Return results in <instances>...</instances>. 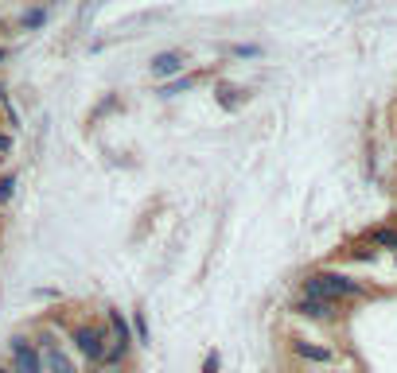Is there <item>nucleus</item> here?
<instances>
[{"instance_id":"nucleus-1","label":"nucleus","mask_w":397,"mask_h":373,"mask_svg":"<svg viewBox=\"0 0 397 373\" xmlns=\"http://www.w3.org/2000/svg\"><path fill=\"white\" fill-rule=\"evenodd\" d=\"M300 292L316 295V300H331V304H339V300H358V295H362V284L350 280V276H343V272L319 268V272H308L304 280H300Z\"/></svg>"},{"instance_id":"nucleus-2","label":"nucleus","mask_w":397,"mask_h":373,"mask_svg":"<svg viewBox=\"0 0 397 373\" xmlns=\"http://www.w3.org/2000/svg\"><path fill=\"white\" fill-rule=\"evenodd\" d=\"M70 342H74V350H78L90 365H98L101 354H105V346H110L113 338H110V331H105V327H86V323H82V327H74V331H70Z\"/></svg>"},{"instance_id":"nucleus-3","label":"nucleus","mask_w":397,"mask_h":373,"mask_svg":"<svg viewBox=\"0 0 397 373\" xmlns=\"http://www.w3.org/2000/svg\"><path fill=\"white\" fill-rule=\"evenodd\" d=\"M183 70H187V55H183V51H156V55H152L149 59V74L156 82H168V78H176V74H183Z\"/></svg>"},{"instance_id":"nucleus-4","label":"nucleus","mask_w":397,"mask_h":373,"mask_svg":"<svg viewBox=\"0 0 397 373\" xmlns=\"http://www.w3.org/2000/svg\"><path fill=\"white\" fill-rule=\"evenodd\" d=\"M12 358H16L12 373H43V354L35 350V342H31V338H24V334H16V338H12Z\"/></svg>"},{"instance_id":"nucleus-5","label":"nucleus","mask_w":397,"mask_h":373,"mask_svg":"<svg viewBox=\"0 0 397 373\" xmlns=\"http://www.w3.org/2000/svg\"><path fill=\"white\" fill-rule=\"evenodd\" d=\"M292 311L300 315V319H316V323H331L339 315V307L331 304V300H316V295H300L296 304H292Z\"/></svg>"},{"instance_id":"nucleus-6","label":"nucleus","mask_w":397,"mask_h":373,"mask_svg":"<svg viewBox=\"0 0 397 373\" xmlns=\"http://www.w3.org/2000/svg\"><path fill=\"white\" fill-rule=\"evenodd\" d=\"M214 101H219L226 113H234V109H242L249 101V89L234 86V82H214Z\"/></svg>"},{"instance_id":"nucleus-7","label":"nucleus","mask_w":397,"mask_h":373,"mask_svg":"<svg viewBox=\"0 0 397 373\" xmlns=\"http://www.w3.org/2000/svg\"><path fill=\"white\" fill-rule=\"evenodd\" d=\"M105 319H110V334H113V342L121 346V350H133L137 346V338H133V327H129V319L117 311V307H110L105 311Z\"/></svg>"},{"instance_id":"nucleus-8","label":"nucleus","mask_w":397,"mask_h":373,"mask_svg":"<svg viewBox=\"0 0 397 373\" xmlns=\"http://www.w3.org/2000/svg\"><path fill=\"white\" fill-rule=\"evenodd\" d=\"M292 354H296L300 362H316V365H328V362H335V354H331L328 346L304 342V338H296V342H292Z\"/></svg>"},{"instance_id":"nucleus-9","label":"nucleus","mask_w":397,"mask_h":373,"mask_svg":"<svg viewBox=\"0 0 397 373\" xmlns=\"http://www.w3.org/2000/svg\"><path fill=\"white\" fill-rule=\"evenodd\" d=\"M43 354V373H78V365L70 362V354L51 346V350H40Z\"/></svg>"},{"instance_id":"nucleus-10","label":"nucleus","mask_w":397,"mask_h":373,"mask_svg":"<svg viewBox=\"0 0 397 373\" xmlns=\"http://www.w3.org/2000/svg\"><path fill=\"white\" fill-rule=\"evenodd\" d=\"M198 74H176V78L160 82V98H179V94H187V89H195Z\"/></svg>"},{"instance_id":"nucleus-11","label":"nucleus","mask_w":397,"mask_h":373,"mask_svg":"<svg viewBox=\"0 0 397 373\" xmlns=\"http://www.w3.org/2000/svg\"><path fill=\"white\" fill-rule=\"evenodd\" d=\"M366 241H370V245H378V249H397V229L378 226V229H370V234H366Z\"/></svg>"},{"instance_id":"nucleus-12","label":"nucleus","mask_w":397,"mask_h":373,"mask_svg":"<svg viewBox=\"0 0 397 373\" xmlns=\"http://www.w3.org/2000/svg\"><path fill=\"white\" fill-rule=\"evenodd\" d=\"M43 24H47V8H28V12L20 16V28H24V31H40Z\"/></svg>"},{"instance_id":"nucleus-13","label":"nucleus","mask_w":397,"mask_h":373,"mask_svg":"<svg viewBox=\"0 0 397 373\" xmlns=\"http://www.w3.org/2000/svg\"><path fill=\"white\" fill-rule=\"evenodd\" d=\"M133 338H137V346H149L152 334H149V323H144V315H133Z\"/></svg>"},{"instance_id":"nucleus-14","label":"nucleus","mask_w":397,"mask_h":373,"mask_svg":"<svg viewBox=\"0 0 397 373\" xmlns=\"http://www.w3.org/2000/svg\"><path fill=\"white\" fill-rule=\"evenodd\" d=\"M230 55H234V59H261V47L257 43H234Z\"/></svg>"},{"instance_id":"nucleus-15","label":"nucleus","mask_w":397,"mask_h":373,"mask_svg":"<svg viewBox=\"0 0 397 373\" xmlns=\"http://www.w3.org/2000/svg\"><path fill=\"white\" fill-rule=\"evenodd\" d=\"M12 195H16V175H12V171H4V175H0V207H4V202H12Z\"/></svg>"},{"instance_id":"nucleus-16","label":"nucleus","mask_w":397,"mask_h":373,"mask_svg":"<svg viewBox=\"0 0 397 373\" xmlns=\"http://www.w3.org/2000/svg\"><path fill=\"white\" fill-rule=\"evenodd\" d=\"M12 152H16V140H12V132H4V128H0V159H8Z\"/></svg>"},{"instance_id":"nucleus-17","label":"nucleus","mask_w":397,"mask_h":373,"mask_svg":"<svg viewBox=\"0 0 397 373\" xmlns=\"http://www.w3.org/2000/svg\"><path fill=\"white\" fill-rule=\"evenodd\" d=\"M203 373H219V354H207V362H203Z\"/></svg>"},{"instance_id":"nucleus-18","label":"nucleus","mask_w":397,"mask_h":373,"mask_svg":"<svg viewBox=\"0 0 397 373\" xmlns=\"http://www.w3.org/2000/svg\"><path fill=\"white\" fill-rule=\"evenodd\" d=\"M98 373H133V370H121V365H113V370H98Z\"/></svg>"},{"instance_id":"nucleus-19","label":"nucleus","mask_w":397,"mask_h":373,"mask_svg":"<svg viewBox=\"0 0 397 373\" xmlns=\"http://www.w3.org/2000/svg\"><path fill=\"white\" fill-rule=\"evenodd\" d=\"M8 55H12V51H8V47H0V62H4V59H8Z\"/></svg>"},{"instance_id":"nucleus-20","label":"nucleus","mask_w":397,"mask_h":373,"mask_svg":"<svg viewBox=\"0 0 397 373\" xmlns=\"http://www.w3.org/2000/svg\"><path fill=\"white\" fill-rule=\"evenodd\" d=\"M0 373H12V370H4V365H0Z\"/></svg>"},{"instance_id":"nucleus-21","label":"nucleus","mask_w":397,"mask_h":373,"mask_svg":"<svg viewBox=\"0 0 397 373\" xmlns=\"http://www.w3.org/2000/svg\"><path fill=\"white\" fill-rule=\"evenodd\" d=\"M0 125H4V121H0Z\"/></svg>"}]
</instances>
